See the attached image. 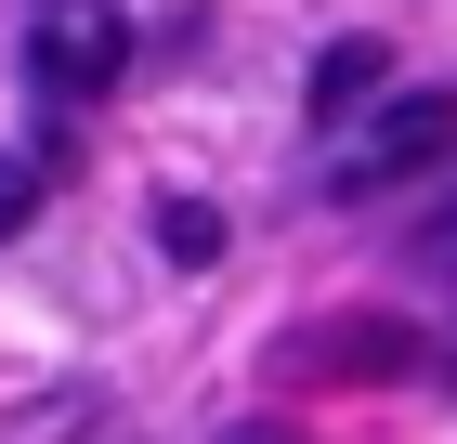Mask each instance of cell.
<instances>
[{"label":"cell","instance_id":"obj_1","mask_svg":"<svg viewBox=\"0 0 457 444\" xmlns=\"http://www.w3.org/2000/svg\"><path fill=\"white\" fill-rule=\"evenodd\" d=\"M431 157H457V92H405V105H379V131L340 157V197L366 209V197H392L405 171H431Z\"/></svg>","mask_w":457,"mask_h":444},{"label":"cell","instance_id":"obj_2","mask_svg":"<svg viewBox=\"0 0 457 444\" xmlns=\"http://www.w3.org/2000/svg\"><path fill=\"white\" fill-rule=\"evenodd\" d=\"M27 79H39V105H79V92H105L118 79V13H39V39H27Z\"/></svg>","mask_w":457,"mask_h":444},{"label":"cell","instance_id":"obj_3","mask_svg":"<svg viewBox=\"0 0 457 444\" xmlns=\"http://www.w3.org/2000/svg\"><path fill=\"white\" fill-rule=\"evenodd\" d=\"M287 366L301 379H392V366H431V340L392 327V314H327L314 340H287Z\"/></svg>","mask_w":457,"mask_h":444},{"label":"cell","instance_id":"obj_4","mask_svg":"<svg viewBox=\"0 0 457 444\" xmlns=\"http://www.w3.org/2000/svg\"><path fill=\"white\" fill-rule=\"evenodd\" d=\"M379 92H392V53H379V39H327V66H314V118H366Z\"/></svg>","mask_w":457,"mask_h":444},{"label":"cell","instance_id":"obj_5","mask_svg":"<svg viewBox=\"0 0 457 444\" xmlns=\"http://www.w3.org/2000/svg\"><path fill=\"white\" fill-rule=\"evenodd\" d=\"M157 248H170L183 274H210V262H222V209H210V197H157Z\"/></svg>","mask_w":457,"mask_h":444},{"label":"cell","instance_id":"obj_6","mask_svg":"<svg viewBox=\"0 0 457 444\" xmlns=\"http://www.w3.org/2000/svg\"><path fill=\"white\" fill-rule=\"evenodd\" d=\"M27 197H39V157H0V236L27 222Z\"/></svg>","mask_w":457,"mask_h":444},{"label":"cell","instance_id":"obj_7","mask_svg":"<svg viewBox=\"0 0 457 444\" xmlns=\"http://www.w3.org/2000/svg\"><path fill=\"white\" fill-rule=\"evenodd\" d=\"M210 444H301V431H275V418H236V431H210Z\"/></svg>","mask_w":457,"mask_h":444},{"label":"cell","instance_id":"obj_8","mask_svg":"<svg viewBox=\"0 0 457 444\" xmlns=\"http://www.w3.org/2000/svg\"><path fill=\"white\" fill-rule=\"evenodd\" d=\"M431 366H457V340H431Z\"/></svg>","mask_w":457,"mask_h":444}]
</instances>
